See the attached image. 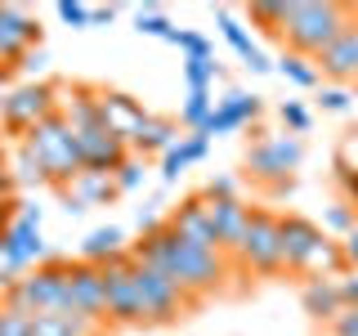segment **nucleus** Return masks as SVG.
Returning <instances> with one entry per match:
<instances>
[{
  "instance_id": "f257e3e1",
  "label": "nucleus",
  "mask_w": 358,
  "mask_h": 336,
  "mask_svg": "<svg viewBox=\"0 0 358 336\" xmlns=\"http://www.w3.org/2000/svg\"><path fill=\"white\" fill-rule=\"evenodd\" d=\"M130 255L143 260V265H152V269H162L166 278H175L188 296H206V291H215L224 283V274H229L224 251H201V246L179 242L171 233V224H166L162 233H152V238H139L130 246Z\"/></svg>"
},
{
  "instance_id": "f03ea898",
  "label": "nucleus",
  "mask_w": 358,
  "mask_h": 336,
  "mask_svg": "<svg viewBox=\"0 0 358 336\" xmlns=\"http://www.w3.org/2000/svg\"><path fill=\"white\" fill-rule=\"evenodd\" d=\"M350 18H354V5H336V0H291L282 41L300 59H318V54L350 27Z\"/></svg>"
},
{
  "instance_id": "7ed1b4c3",
  "label": "nucleus",
  "mask_w": 358,
  "mask_h": 336,
  "mask_svg": "<svg viewBox=\"0 0 358 336\" xmlns=\"http://www.w3.org/2000/svg\"><path fill=\"white\" fill-rule=\"evenodd\" d=\"M5 300H14L27 314H72V283H67V260L54 255L27 274H18L14 283L0 291Z\"/></svg>"
},
{
  "instance_id": "20e7f679",
  "label": "nucleus",
  "mask_w": 358,
  "mask_h": 336,
  "mask_svg": "<svg viewBox=\"0 0 358 336\" xmlns=\"http://www.w3.org/2000/svg\"><path fill=\"white\" fill-rule=\"evenodd\" d=\"M22 144L36 153V162H41V171H45V184H54V188H67L76 175L85 171L81 148H76V134H72V126H67L59 112H54V117H45Z\"/></svg>"
},
{
  "instance_id": "39448f33",
  "label": "nucleus",
  "mask_w": 358,
  "mask_h": 336,
  "mask_svg": "<svg viewBox=\"0 0 358 336\" xmlns=\"http://www.w3.org/2000/svg\"><path fill=\"white\" fill-rule=\"evenodd\" d=\"M305 162V139L300 134H264L246 148V171L260 184H273V188H287L291 184V171H300Z\"/></svg>"
},
{
  "instance_id": "423d86ee",
  "label": "nucleus",
  "mask_w": 358,
  "mask_h": 336,
  "mask_svg": "<svg viewBox=\"0 0 358 336\" xmlns=\"http://www.w3.org/2000/svg\"><path fill=\"white\" fill-rule=\"evenodd\" d=\"M45 260H54V255L45 251L41 224L14 211V224H9L5 238H0V287H9L18 274H27V269H36Z\"/></svg>"
},
{
  "instance_id": "0eeeda50",
  "label": "nucleus",
  "mask_w": 358,
  "mask_h": 336,
  "mask_svg": "<svg viewBox=\"0 0 358 336\" xmlns=\"http://www.w3.org/2000/svg\"><path fill=\"white\" fill-rule=\"evenodd\" d=\"M103 283H108V323H121V328H143V323H148V314H143L139 287H134V260H130V251L103 265Z\"/></svg>"
},
{
  "instance_id": "6e6552de",
  "label": "nucleus",
  "mask_w": 358,
  "mask_h": 336,
  "mask_svg": "<svg viewBox=\"0 0 358 336\" xmlns=\"http://www.w3.org/2000/svg\"><path fill=\"white\" fill-rule=\"evenodd\" d=\"M130 260H134V255H130ZM134 287H139V300H143L148 323H171V318H179V309L193 300L175 278H166L162 269H152L143 260H134Z\"/></svg>"
},
{
  "instance_id": "1a4fd4ad",
  "label": "nucleus",
  "mask_w": 358,
  "mask_h": 336,
  "mask_svg": "<svg viewBox=\"0 0 358 336\" xmlns=\"http://www.w3.org/2000/svg\"><path fill=\"white\" fill-rule=\"evenodd\" d=\"M238 260L255 274H278L282 269V220L273 211H255L246 242L238 246Z\"/></svg>"
},
{
  "instance_id": "9d476101",
  "label": "nucleus",
  "mask_w": 358,
  "mask_h": 336,
  "mask_svg": "<svg viewBox=\"0 0 358 336\" xmlns=\"http://www.w3.org/2000/svg\"><path fill=\"white\" fill-rule=\"evenodd\" d=\"M45 117H54V85L50 81H31V85H18L5 94V121H0L5 130L27 139Z\"/></svg>"
},
{
  "instance_id": "9b49d317",
  "label": "nucleus",
  "mask_w": 358,
  "mask_h": 336,
  "mask_svg": "<svg viewBox=\"0 0 358 336\" xmlns=\"http://www.w3.org/2000/svg\"><path fill=\"white\" fill-rule=\"evenodd\" d=\"M94 112H99V126L108 134H117L126 148H130L134 134H139V126L152 117L134 94H126V90H99V85H94Z\"/></svg>"
},
{
  "instance_id": "f8f14e48",
  "label": "nucleus",
  "mask_w": 358,
  "mask_h": 336,
  "mask_svg": "<svg viewBox=\"0 0 358 336\" xmlns=\"http://www.w3.org/2000/svg\"><path fill=\"white\" fill-rule=\"evenodd\" d=\"M166 224H171V233L179 242L188 246H201V251H220V233H215V216H210V202L206 197H188L179 202V206L166 216Z\"/></svg>"
},
{
  "instance_id": "ddd939ff",
  "label": "nucleus",
  "mask_w": 358,
  "mask_h": 336,
  "mask_svg": "<svg viewBox=\"0 0 358 336\" xmlns=\"http://www.w3.org/2000/svg\"><path fill=\"white\" fill-rule=\"evenodd\" d=\"M27 50H41V18L18 5H0V63L18 67Z\"/></svg>"
},
{
  "instance_id": "4468645a",
  "label": "nucleus",
  "mask_w": 358,
  "mask_h": 336,
  "mask_svg": "<svg viewBox=\"0 0 358 336\" xmlns=\"http://www.w3.org/2000/svg\"><path fill=\"white\" fill-rule=\"evenodd\" d=\"M67 283H72V309L90 314V318L108 323V283H103V265H85V260H67Z\"/></svg>"
},
{
  "instance_id": "2eb2a0df",
  "label": "nucleus",
  "mask_w": 358,
  "mask_h": 336,
  "mask_svg": "<svg viewBox=\"0 0 358 336\" xmlns=\"http://www.w3.org/2000/svg\"><path fill=\"white\" fill-rule=\"evenodd\" d=\"M327 242V233L305 216H282V269H305L318 255V246Z\"/></svg>"
},
{
  "instance_id": "dca6fc26",
  "label": "nucleus",
  "mask_w": 358,
  "mask_h": 336,
  "mask_svg": "<svg viewBox=\"0 0 358 336\" xmlns=\"http://www.w3.org/2000/svg\"><path fill=\"white\" fill-rule=\"evenodd\" d=\"M318 72L327 76V81L336 85H345V81H358V9H354V18H350V27L336 36L327 50L318 54Z\"/></svg>"
},
{
  "instance_id": "f3484780",
  "label": "nucleus",
  "mask_w": 358,
  "mask_h": 336,
  "mask_svg": "<svg viewBox=\"0 0 358 336\" xmlns=\"http://www.w3.org/2000/svg\"><path fill=\"white\" fill-rule=\"evenodd\" d=\"M76 148H81V162L85 171H103V175H117L121 162L130 157V148L117 139V134H108L103 126H90L76 134Z\"/></svg>"
},
{
  "instance_id": "a211bd4d",
  "label": "nucleus",
  "mask_w": 358,
  "mask_h": 336,
  "mask_svg": "<svg viewBox=\"0 0 358 336\" xmlns=\"http://www.w3.org/2000/svg\"><path fill=\"white\" fill-rule=\"evenodd\" d=\"M206 202H210V197H206ZM210 216H215L220 251H224V255H238V246L246 242V229H251V216H255V211L246 206L242 197H224V202H210Z\"/></svg>"
},
{
  "instance_id": "6ab92c4d",
  "label": "nucleus",
  "mask_w": 358,
  "mask_h": 336,
  "mask_svg": "<svg viewBox=\"0 0 358 336\" xmlns=\"http://www.w3.org/2000/svg\"><path fill=\"white\" fill-rule=\"evenodd\" d=\"M300 309H305L309 318H318V323H331L336 314L345 309L341 283H336V278H309V283L300 287Z\"/></svg>"
},
{
  "instance_id": "aec40b11",
  "label": "nucleus",
  "mask_w": 358,
  "mask_h": 336,
  "mask_svg": "<svg viewBox=\"0 0 358 336\" xmlns=\"http://www.w3.org/2000/svg\"><path fill=\"white\" fill-rule=\"evenodd\" d=\"M179 139H184V134H179V121H171V117H148L139 126V134L130 139V153L134 157H152V153L166 157Z\"/></svg>"
},
{
  "instance_id": "412c9836",
  "label": "nucleus",
  "mask_w": 358,
  "mask_h": 336,
  "mask_svg": "<svg viewBox=\"0 0 358 336\" xmlns=\"http://www.w3.org/2000/svg\"><path fill=\"white\" fill-rule=\"evenodd\" d=\"M59 193L76 197L81 206H108V202L117 197L121 188H117V175H103V171H81V175H76L67 188H59Z\"/></svg>"
},
{
  "instance_id": "4be33fe9",
  "label": "nucleus",
  "mask_w": 358,
  "mask_h": 336,
  "mask_svg": "<svg viewBox=\"0 0 358 336\" xmlns=\"http://www.w3.org/2000/svg\"><path fill=\"white\" fill-rule=\"evenodd\" d=\"M126 251H130V246H126V233H121L117 224H103V229L85 233L76 260H85V265H108V260H117V255H126Z\"/></svg>"
},
{
  "instance_id": "5701e85b",
  "label": "nucleus",
  "mask_w": 358,
  "mask_h": 336,
  "mask_svg": "<svg viewBox=\"0 0 358 336\" xmlns=\"http://www.w3.org/2000/svg\"><path fill=\"white\" fill-rule=\"evenodd\" d=\"M103 318L72 309V314H36V336H99Z\"/></svg>"
},
{
  "instance_id": "b1692460",
  "label": "nucleus",
  "mask_w": 358,
  "mask_h": 336,
  "mask_svg": "<svg viewBox=\"0 0 358 336\" xmlns=\"http://www.w3.org/2000/svg\"><path fill=\"white\" fill-rule=\"evenodd\" d=\"M9 179H14V188H31V184H45V171H41V162H36V153L27 148V144H18L14 153H9Z\"/></svg>"
},
{
  "instance_id": "393cba45",
  "label": "nucleus",
  "mask_w": 358,
  "mask_h": 336,
  "mask_svg": "<svg viewBox=\"0 0 358 336\" xmlns=\"http://www.w3.org/2000/svg\"><path fill=\"white\" fill-rule=\"evenodd\" d=\"M215 104L229 112L238 126H255V121H260V112H264V99L260 94H246V90H229L224 99H215Z\"/></svg>"
},
{
  "instance_id": "a878e982",
  "label": "nucleus",
  "mask_w": 358,
  "mask_h": 336,
  "mask_svg": "<svg viewBox=\"0 0 358 336\" xmlns=\"http://www.w3.org/2000/svg\"><path fill=\"white\" fill-rule=\"evenodd\" d=\"M215 112V99H210V90H188L184 104H179V126H184L188 134L206 126V117Z\"/></svg>"
},
{
  "instance_id": "bb28decb",
  "label": "nucleus",
  "mask_w": 358,
  "mask_h": 336,
  "mask_svg": "<svg viewBox=\"0 0 358 336\" xmlns=\"http://www.w3.org/2000/svg\"><path fill=\"white\" fill-rule=\"evenodd\" d=\"M273 72H282L287 76V81L291 85H300V90H313V85H318V63H313V59H300V54H282V59H273Z\"/></svg>"
},
{
  "instance_id": "cd10ccee",
  "label": "nucleus",
  "mask_w": 358,
  "mask_h": 336,
  "mask_svg": "<svg viewBox=\"0 0 358 336\" xmlns=\"http://www.w3.org/2000/svg\"><path fill=\"white\" fill-rule=\"evenodd\" d=\"M215 22H220V31H224V41H229L233 45V54H238V59L246 63V59H251V54H260V45H255L251 41V31H246L242 27V22L238 18H233L229 14V9H215Z\"/></svg>"
},
{
  "instance_id": "c85d7f7f",
  "label": "nucleus",
  "mask_w": 358,
  "mask_h": 336,
  "mask_svg": "<svg viewBox=\"0 0 358 336\" xmlns=\"http://www.w3.org/2000/svg\"><path fill=\"white\" fill-rule=\"evenodd\" d=\"M287 14H291V0H260V5H251V18L268 36H287Z\"/></svg>"
},
{
  "instance_id": "c756f323",
  "label": "nucleus",
  "mask_w": 358,
  "mask_h": 336,
  "mask_svg": "<svg viewBox=\"0 0 358 336\" xmlns=\"http://www.w3.org/2000/svg\"><path fill=\"white\" fill-rule=\"evenodd\" d=\"M0 336H36V314L18 309L14 300L0 296Z\"/></svg>"
},
{
  "instance_id": "7c9ffc66",
  "label": "nucleus",
  "mask_w": 358,
  "mask_h": 336,
  "mask_svg": "<svg viewBox=\"0 0 358 336\" xmlns=\"http://www.w3.org/2000/svg\"><path fill=\"white\" fill-rule=\"evenodd\" d=\"M184 81H188V90H210L215 81H224V63L220 59H184Z\"/></svg>"
},
{
  "instance_id": "2f4dec72",
  "label": "nucleus",
  "mask_w": 358,
  "mask_h": 336,
  "mask_svg": "<svg viewBox=\"0 0 358 336\" xmlns=\"http://www.w3.org/2000/svg\"><path fill=\"white\" fill-rule=\"evenodd\" d=\"M322 229H327V233H341V238H350V233L358 229L354 202H331V206L322 211Z\"/></svg>"
},
{
  "instance_id": "473e14b6",
  "label": "nucleus",
  "mask_w": 358,
  "mask_h": 336,
  "mask_svg": "<svg viewBox=\"0 0 358 336\" xmlns=\"http://www.w3.org/2000/svg\"><path fill=\"white\" fill-rule=\"evenodd\" d=\"M171 45L184 50V59H215V45L201 36V31H188V27H175L171 31Z\"/></svg>"
},
{
  "instance_id": "72a5a7b5",
  "label": "nucleus",
  "mask_w": 358,
  "mask_h": 336,
  "mask_svg": "<svg viewBox=\"0 0 358 336\" xmlns=\"http://www.w3.org/2000/svg\"><path fill=\"white\" fill-rule=\"evenodd\" d=\"M134 31H139V36H162V41H171L175 22L166 18L162 9H134Z\"/></svg>"
},
{
  "instance_id": "f704fd0d",
  "label": "nucleus",
  "mask_w": 358,
  "mask_h": 336,
  "mask_svg": "<svg viewBox=\"0 0 358 336\" xmlns=\"http://www.w3.org/2000/svg\"><path fill=\"white\" fill-rule=\"evenodd\" d=\"M278 117H282L287 134H305V130L313 126V112L300 104V99H282V104H278Z\"/></svg>"
},
{
  "instance_id": "c9c22d12",
  "label": "nucleus",
  "mask_w": 358,
  "mask_h": 336,
  "mask_svg": "<svg viewBox=\"0 0 358 336\" xmlns=\"http://www.w3.org/2000/svg\"><path fill=\"white\" fill-rule=\"evenodd\" d=\"M59 18H63L72 31H85V27H94V9L76 5V0H59Z\"/></svg>"
},
{
  "instance_id": "e433bc0d",
  "label": "nucleus",
  "mask_w": 358,
  "mask_h": 336,
  "mask_svg": "<svg viewBox=\"0 0 358 336\" xmlns=\"http://www.w3.org/2000/svg\"><path fill=\"white\" fill-rule=\"evenodd\" d=\"M143 175H148V171H143V157H126V162H121V171H117V188H121V193H134V188H139L143 184Z\"/></svg>"
},
{
  "instance_id": "4c0bfd02",
  "label": "nucleus",
  "mask_w": 358,
  "mask_h": 336,
  "mask_svg": "<svg viewBox=\"0 0 358 336\" xmlns=\"http://www.w3.org/2000/svg\"><path fill=\"white\" fill-rule=\"evenodd\" d=\"M188 166H193V162H188V153H184V144H175V148H171V153H166V157H162V184H175V179H179V175H184V171H188Z\"/></svg>"
},
{
  "instance_id": "58836bf2",
  "label": "nucleus",
  "mask_w": 358,
  "mask_h": 336,
  "mask_svg": "<svg viewBox=\"0 0 358 336\" xmlns=\"http://www.w3.org/2000/svg\"><path fill=\"white\" fill-rule=\"evenodd\" d=\"M318 104H322V112H350L354 94H350L345 85H322V90H318Z\"/></svg>"
},
{
  "instance_id": "ea45409f",
  "label": "nucleus",
  "mask_w": 358,
  "mask_h": 336,
  "mask_svg": "<svg viewBox=\"0 0 358 336\" xmlns=\"http://www.w3.org/2000/svg\"><path fill=\"white\" fill-rule=\"evenodd\" d=\"M201 197H210V202L238 197V179H233V175H210V179H206V188H201Z\"/></svg>"
},
{
  "instance_id": "a19ab883",
  "label": "nucleus",
  "mask_w": 358,
  "mask_h": 336,
  "mask_svg": "<svg viewBox=\"0 0 358 336\" xmlns=\"http://www.w3.org/2000/svg\"><path fill=\"white\" fill-rule=\"evenodd\" d=\"M327 328H331V336H358V309H354V305H345V309L327 323Z\"/></svg>"
},
{
  "instance_id": "79ce46f5",
  "label": "nucleus",
  "mask_w": 358,
  "mask_h": 336,
  "mask_svg": "<svg viewBox=\"0 0 358 336\" xmlns=\"http://www.w3.org/2000/svg\"><path fill=\"white\" fill-rule=\"evenodd\" d=\"M179 144H184V153H188V162H193V166H197V162H206V153H210V139H206V134H197V130H193V134H184Z\"/></svg>"
},
{
  "instance_id": "37998d69",
  "label": "nucleus",
  "mask_w": 358,
  "mask_h": 336,
  "mask_svg": "<svg viewBox=\"0 0 358 336\" xmlns=\"http://www.w3.org/2000/svg\"><path fill=\"white\" fill-rule=\"evenodd\" d=\"M336 283H341V300H345V305H354V309H358V274H341Z\"/></svg>"
},
{
  "instance_id": "c03bdc74",
  "label": "nucleus",
  "mask_w": 358,
  "mask_h": 336,
  "mask_svg": "<svg viewBox=\"0 0 358 336\" xmlns=\"http://www.w3.org/2000/svg\"><path fill=\"white\" fill-rule=\"evenodd\" d=\"M45 63H50V54H45V45H41V50H27V54H22L18 67H22V72H41Z\"/></svg>"
},
{
  "instance_id": "a18cd8bd",
  "label": "nucleus",
  "mask_w": 358,
  "mask_h": 336,
  "mask_svg": "<svg viewBox=\"0 0 358 336\" xmlns=\"http://www.w3.org/2000/svg\"><path fill=\"white\" fill-rule=\"evenodd\" d=\"M336 179H341V184H345V193H350V197L358 202V171H350V166H341V162H336Z\"/></svg>"
},
{
  "instance_id": "49530a36",
  "label": "nucleus",
  "mask_w": 358,
  "mask_h": 336,
  "mask_svg": "<svg viewBox=\"0 0 358 336\" xmlns=\"http://www.w3.org/2000/svg\"><path fill=\"white\" fill-rule=\"evenodd\" d=\"M341 166H350V171H358V134H350V139L341 144Z\"/></svg>"
},
{
  "instance_id": "de8ad7c7",
  "label": "nucleus",
  "mask_w": 358,
  "mask_h": 336,
  "mask_svg": "<svg viewBox=\"0 0 358 336\" xmlns=\"http://www.w3.org/2000/svg\"><path fill=\"white\" fill-rule=\"evenodd\" d=\"M341 246H345V265H350L354 274H358V229H354V233H350V238H345Z\"/></svg>"
},
{
  "instance_id": "09e8293b",
  "label": "nucleus",
  "mask_w": 358,
  "mask_h": 336,
  "mask_svg": "<svg viewBox=\"0 0 358 336\" xmlns=\"http://www.w3.org/2000/svg\"><path fill=\"white\" fill-rule=\"evenodd\" d=\"M246 67H251L255 76H264V72H273V59H268V54L260 50V54H251V59H246Z\"/></svg>"
},
{
  "instance_id": "8fccbe9b",
  "label": "nucleus",
  "mask_w": 358,
  "mask_h": 336,
  "mask_svg": "<svg viewBox=\"0 0 358 336\" xmlns=\"http://www.w3.org/2000/svg\"><path fill=\"white\" fill-rule=\"evenodd\" d=\"M14 206L18 202H0V238H5V229L14 224Z\"/></svg>"
},
{
  "instance_id": "3c124183",
  "label": "nucleus",
  "mask_w": 358,
  "mask_h": 336,
  "mask_svg": "<svg viewBox=\"0 0 358 336\" xmlns=\"http://www.w3.org/2000/svg\"><path fill=\"white\" fill-rule=\"evenodd\" d=\"M63 211H67V216H72V220H81L90 206H81V202H76V197H67V193H63Z\"/></svg>"
},
{
  "instance_id": "603ef678",
  "label": "nucleus",
  "mask_w": 358,
  "mask_h": 336,
  "mask_svg": "<svg viewBox=\"0 0 358 336\" xmlns=\"http://www.w3.org/2000/svg\"><path fill=\"white\" fill-rule=\"evenodd\" d=\"M0 202H14V179H9V171H0Z\"/></svg>"
},
{
  "instance_id": "864d4df0",
  "label": "nucleus",
  "mask_w": 358,
  "mask_h": 336,
  "mask_svg": "<svg viewBox=\"0 0 358 336\" xmlns=\"http://www.w3.org/2000/svg\"><path fill=\"white\" fill-rule=\"evenodd\" d=\"M112 18H117V9H112V5H103V9H94V27H108Z\"/></svg>"
},
{
  "instance_id": "5fc2aeb1",
  "label": "nucleus",
  "mask_w": 358,
  "mask_h": 336,
  "mask_svg": "<svg viewBox=\"0 0 358 336\" xmlns=\"http://www.w3.org/2000/svg\"><path fill=\"white\" fill-rule=\"evenodd\" d=\"M9 76H14V67H9V63H0V85H5Z\"/></svg>"
},
{
  "instance_id": "6e6d98bb",
  "label": "nucleus",
  "mask_w": 358,
  "mask_h": 336,
  "mask_svg": "<svg viewBox=\"0 0 358 336\" xmlns=\"http://www.w3.org/2000/svg\"><path fill=\"white\" fill-rule=\"evenodd\" d=\"M9 166V148H5V139H0V171Z\"/></svg>"
},
{
  "instance_id": "4d7b16f0",
  "label": "nucleus",
  "mask_w": 358,
  "mask_h": 336,
  "mask_svg": "<svg viewBox=\"0 0 358 336\" xmlns=\"http://www.w3.org/2000/svg\"><path fill=\"white\" fill-rule=\"evenodd\" d=\"M0 121H5V94H0Z\"/></svg>"
}]
</instances>
